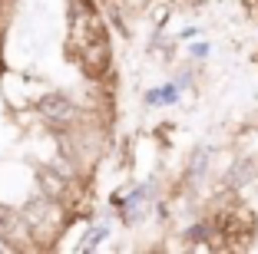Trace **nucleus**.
<instances>
[{"instance_id":"nucleus-1","label":"nucleus","mask_w":258,"mask_h":254,"mask_svg":"<svg viewBox=\"0 0 258 254\" xmlns=\"http://www.w3.org/2000/svg\"><path fill=\"white\" fill-rule=\"evenodd\" d=\"M255 179V162L251 158H238L235 165H232V172L225 175V185L228 188H242L245 182H251Z\"/></svg>"},{"instance_id":"nucleus-2","label":"nucleus","mask_w":258,"mask_h":254,"mask_svg":"<svg viewBox=\"0 0 258 254\" xmlns=\"http://www.w3.org/2000/svg\"><path fill=\"white\" fill-rule=\"evenodd\" d=\"M146 103L149 106H172V103H179V86H159V90H149L146 93Z\"/></svg>"},{"instance_id":"nucleus-3","label":"nucleus","mask_w":258,"mask_h":254,"mask_svg":"<svg viewBox=\"0 0 258 254\" xmlns=\"http://www.w3.org/2000/svg\"><path fill=\"white\" fill-rule=\"evenodd\" d=\"M43 109H46V116H53V119H70V116H73V103H70V99H63V96L46 99Z\"/></svg>"},{"instance_id":"nucleus-4","label":"nucleus","mask_w":258,"mask_h":254,"mask_svg":"<svg viewBox=\"0 0 258 254\" xmlns=\"http://www.w3.org/2000/svg\"><path fill=\"white\" fill-rule=\"evenodd\" d=\"M40 179H43V192L50 195V198H60L63 188H67V185H63V179H60V175H53V172H43Z\"/></svg>"},{"instance_id":"nucleus-5","label":"nucleus","mask_w":258,"mask_h":254,"mask_svg":"<svg viewBox=\"0 0 258 254\" xmlns=\"http://www.w3.org/2000/svg\"><path fill=\"white\" fill-rule=\"evenodd\" d=\"M209 50H212L209 43H192V46H189V53L196 56V60H205V56H209Z\"/></svg>"},{"instance_id":"nucleus-6","label":"nucleus","mask_w":258,"mask_h":254,"mask_svg":"<svg viewBox=\"0 0 258 254\" xmlns=\"http://www.w3.org/2000/svg\"><path fill=\"white\" fill-rule=\"evenodd\" d=\"M119 7L122 10H143V7H149V0H119Z\"/></svg>"},{"instance_id":"nucleus-7","label":"nucleus","mask_w":258,"mask_h":254,"mask_svg":"<svg viewBox=\"0 0 258 254\" xmlns=\"http://www.w3.org/2000/svg\"><path fill=\"white\" fill-rule=\"evenodd\" d=\"M251 122H255V129H258V112H255V119H251Z\"/></svg>"},{"instance_id":"nucleus-8","label":"nucleus","mask_w":258,"mask_h":254,"mask_svg":"<svg viewBox=\"0 0 258 254\" xmlns=\"http://www.w3.org/2000/svg\"><path fill=\"white\" fill-rule=\"evenodd\" d=\"M248 4H255V0H248Z\"/></svg>"}]
</instances>
